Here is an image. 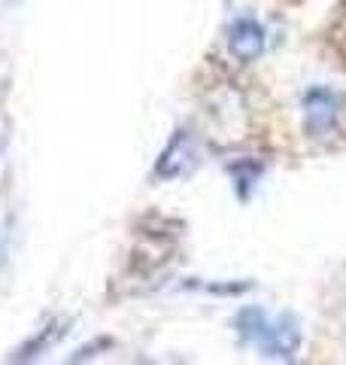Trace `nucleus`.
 Returning a JSON list of instances; mask_svg holds the SVG:
<instances>
[{"instance_id":"nucleus-2","label":"nucleus","mask_w":346,"mask_h":365,"mask_svg":"<svg viewBox=\"0 0 346 365\" xmlns=\"http://www.w3.org/2000/svg\"><path fill=\"white\" fill-rule=\"evenodd\" d=\"M340 110H343V98L334 88L325 86L310 88L304 95V128L313 137H325L328 131L337 128Z\"/></svg>"},{"instance_id":"nucleus-3","label":"nucleus","mask_w":346,"mask_h":365,"mask_svg":"<svg viewBox=\"0 0 346 365\" xmlns=\"http://www.w3.org/2000/svg\"><path fill=\"white\" fill-rule=\"evenodd\" d=\"M228 49L237 61L252 64L264 52V28L256 19H237L228 34Z\"/></svg>"},{"instance_id":"nucleus-1","label":"nucleus","mask_w":346,"mask_h":365,"mask_svg":"<svg viewBox=\"0 0 346 365\" xmlns=\"http://www.w3.org/2000/svg\"><path fill=\"white\" fill-rule=\"evenodd\" d=\"M237 329L249 344H256L268 356H292L301 344V332L292 317H271L261 307H246L237 317Z\"/></svg>"}]
</instances>
